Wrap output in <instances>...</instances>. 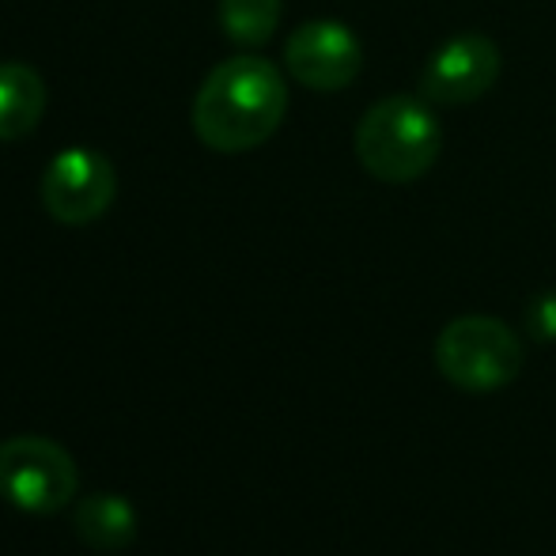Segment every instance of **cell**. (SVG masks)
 I'll list each match as a JSON object with an SVG mask.
<instances>
[{"instance_id": "cell-1", "label": "cell", "mask_w": 556, "mask_h": 556, "mask_svg": "<svg viewBox=\"0 0 556 556\" xmlns=\"http://www.w3.org/2000/svg\"><path fill=\"white\" fill-rule=\"evenodd\" d=\"M288 84L265 58H227L201 80L193 99V132L220 155H242L262 148L285 125Z\"/></svg>"}, {"instance_id": "cell-2", "label": "cell", "mask_w": 556, "mask_h": 556, "mask_svg": "<svg viewBox=\"0 0 556 556\" xmlns=\"http://www.w3.org/2000/svg\"><path fill=\"white\" fill-rule=\"evenodd\" d=\"M443 148L440 117L428 99L387 96L356 125V160L375 182L409 186L435 167Z\"/></svg>"}, {"instance_id": "cell-3", "label": "cell", "mask_w": 556, "mask_h": 556, "mask_svg": "<svg viewBox=\"0 0 556 556\" xmlns=\"http://www.w3.org/2000/svg\"><path fill=\"white\" fill-rule=\"evenodd\" d=\"M522 341L507 323L492 315H462L435 337V364L443 379L469 394H492L519 379Z\"/></svg>"}, {"instance_id": "cell-4", "label": "cell", "mask_w": 556, "mask_h": 556, "mask_svg": "<svg viewBox=\"0 0 556 556\" xmlns=\"http://www.w3.org/2000/svg\"><path fill=\"white\" fill-rule=\"evenodd\" d=\"M80 489L76 458L46 435H12L0 443V500L15 511L53 515Z\"/></svg>"}, {"instance_id": "cell-5", "label": "cell", "mask_w": 556, "mask_h": 556, "mask_svg": "<svg viewBox=\"0 0 556 556\" xmlns=\"http://www.w3.org/2000/svg\"><path fill=\"white\" fill-rule=\"evenodd\" d=\"M42 208L58 224L84 227L111 213L117 198V170L96 148H65L42 170Z\"/></svg>"}, {"instance_id": "cell-6", "label": "cell", "mask_w": 556, "mask_h": 556, "mask_svg": "<svg viewBox=\"0 0 556 556\" xmlns=\"http://www.w3.org/2000/svg\"><path fill=\"white\" fill-rule=\"evenodd\" d=\"M500 80V46L481 30L446 38L440 50L428 58L420 76V99L432 106H466L489 96Z\"/></svg>"}, {"instance_id": "cell-7", "label": "cell", "mask_w": 556, "mask_h": 556, "mask_svg": "<svg viewBox=\"0 0 556 556\" xmlns=\"http://www.w3.org/2000/svg\"><path fill=\"white\" fill-rule=\"evenodd\" d=\"M285 68L295 84L311 91H341L364 68V46L344 23L311 20L295 27L285 42Z\"/></svg>"}, {"instance_id": "cell-8", "label": "cell", "mask_w": 556, "mask_h": 556, "mask_svg": "<svg viewBox=\"0 0 556 556\" xmlns=\"http://www.w3.org/2000/svg\"><path fill=\"white\" fill-rule=\"evenodd\" d=\"M76 538L84 545H91L96 553H122L137 542V507L117 492H96L84 496L73 511Z\"/></svg>"}, {"instance_id": "cell-9", "label": "cell", "mask_w": 556, "mask_h": 556, "mask_svg": "<svg viewBox=\"0 0 556 556\" xmlns=\"http://www.w3.org/2000/svg\"><path fill=\"white\" fill-rule=\"evenodd\" d=\"M46 80L23 61H0V144L23 140L42 125Z\"/></svg>"}, {"instance_id": "cell-10", "label": "cell", "mask_w": 556, "mask_h": 556, "mask_svg": "<svg viewBox=\"0 0 556 556\" xmlns=\"http://www.w3.org/2000/svg\"><path fill=\"white\" fill-rule=\"evenodd\" d=\"M285 0H220V27L235 46L257 50L280 27Z\"/></svg>"}, {"instance_id": "cell-11", "label": "cell", "mask_w": 556, "mask_h": 556, "mask_svg": "<svg viewBox=\"0 0 556 556\" xmlns=\"http://www.w3.org/2000/svg\"><path fill=\"white\" fill-rule=\"evenodd\" d=\"M527 326L538 341H556V292H545L530 303V315H527Z\"/></svg>"}]
</instances>
